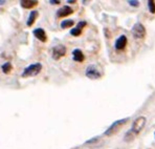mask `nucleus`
Wrapping results in <instances>:
<instances>
[{
	"label": "nucleus",
	"instance_id": "18",
	"mask_svg": "<svg viewBox=\"0 0 155 149\" xmlns=\"http://www.w3.org/2000/svg\"><path fill=\"white\" fill-rule=\"evenodd\" d=\"M49 3H51V4H60V1H58V0H51V1H49Z\"/></svg>",
	"mask_w": 155,
	"mask_h": 149
},
{
	"label": "nucleus",
	"instance_id": "17",
	"mask_svg": "<svg viewBox=\"0 0 155 149\" xmlns=\"http://www.w3.org/2000/svg\"><path fill=\"white\" fill-rule=\"evenodd\" d=\"M128 3L130 4L131 6H140V1H134V0H129Z\"/></svg>",
	"mask_w": 155,
	"mask_h": 149
},
{
	"label": "nucleus",
	"instance_id": "7",
	"mask_svg": "<svg viewBox=\"0 0 155 149\" xmlns=\"http://www.w3.org/2000/svg\"><path fill=\"white\" fill-rule=\"evenodd\" d=\"M127 42H128V40H127L126 36H125V35L120 36V37L116 39V41H115V43H114L115 49H117V50L124 49L125 47H126V45H127Z\"/></svg>",
	"mask_w": 155,
	"mask_h": 149
},
{
	"label": "nucleus",
	"instance_id": "13",
	"mask_svg": "<svg viewBox=\"0 0 155 149\" xmlns=\"http://www.w3.org/2000/svg\"><path fill=\"white\" fill-rule=\"evenodd\" d=\"M38 4V1H34V0H22L21 6L24 8H31Z\"/></svg>",
	"mask_w": 155,
	"mask_h": 149
},
{
	"label": "nucleus",
	"instance_id": "2",
	"mask_svg": "<svg viewBox=\"0 0 155 149\" xmlns=\"http://www.w3.org/2000/svg\"><path fill=\"white\" fill-rule=\"evenodd\" d=\"M129 121V118H125V119H122V120H117L115 122H113L112 124L108 127V129L105 131V136L107 137H110V136H113L114 134L120 130V128L122 127L123 125H125L127 122Z\"/></svg>",
	"mask_w": 155,
	"mask_h": 149
},
{
	"label": "nucleus",
	"instance_id": "8",
	"mask_svg": "<svg viewBox=\"0 0 155 149\" xmlns=\"http://www.w3.org/2000/svg\"><path fill=\"white\" fill-rule=\"evenodd\" d=\"M34 35H35V37L38 39V40H40L41 42H46L47 40V36H46V33H45V31L43 29H41V27H39V29H34Z\"/></svg>",
	"mask_w": 155,
	"mask_h": 149
},
{
	"label": "nucleus",
	"instance_id": "15",
	"mask_svg": "<svg viewBox=\"0 0 155 149\" xmlns=\"http://www.w3.org/2000/svg\"><path fill=\"white\" fill-rule=\"evenodd\" d=\"M74 24V20H64V21L61 22V27L62 29H68V27H71Z\"/></svg>",
	"mask_w": 155,
	"mask_h": 149
},
{
	"label": "nucleus",
	"instance_id": "16",
	"mask_svg": "<svg viewBox=\"0 0 155 149\" xmlns=\"http://www.w3.org/2000/svg\"><path fill=\"white\" fill-rule=\"evenodd\" d=\"M148 8H149L150 13L155 14V1H153V0H149V1H148Z\"/></svg>",
	"mask_w": 155,
	"mask_h": 149
},
{
	"label": "nucleus",
	"instance_id": "1",
	"mask_svg": "<svg viewBox=\"0 0 155 149\" xmlns=\"http://www.w3.org/2000/svg\"><path fill=\"white\" fill-rule=\"evenodd\" d=\"M41 70H42V64L37 62V63L31 64V65L27 66L26 68H24L21 76H22V78L34 77V76H37Z\"/></svg>",
	"mask_w": 155,
	"mask_h": 149
},
{
	"label": "nucleus",
	"instance_id": "14",
	"mask_svg": "<svg viewBox=\"0 0 155 149\" xmlns=\"http://www.w3.org/2000/svg\"><path fill=\"white\" fill-rule=\"evenodd\" d=\"M12 67H13L12 64H11L10 62H6L1 66V69L4 74H8V73H11V70H12Z\"/></svg>",
	"mask_w": 155,
	"mask_h": 149
},
{
	"label": "nucleus",
	"instance_id": "12",
	"mask_svg": "<svg viewBox=\"0 0 155 149\" xmlns=\"http://www.w3.org/2000/svg\"><path fill=\"white\" fill-rule=\"evenodd\" d=\"M38 16H39L38 11H33V12H31V14H29V17H28L27 22H26L27 26H31V25L35 23V21H36V19L38 18Z\"/></svg>",
	"mask_w": 155,
	"mask_h": 149
},
{
	"label": "nucleus",
	"instance_id": "21",
	"mask_svg": "<svg viewBox=\"0 0 155 149\" xmlns=\"http://www.w3.org/2000/svg\"><path fill=\"white\" fill-rule=\"evenodd\" d=\"M154 136H155V134H154Z\"/></svg>",
	"mask_w": 155,
	"mask_h": 149
},
{
	"label": "nucleus",
	"instance_id": "19",
	"mask_svg": "<svg viewBox=\"0 0 155 149\" xmlns=\"http://www.w3.org/2000/svg\"><path fill=\"white\" fill-rule=\"evenodd\" d=\"M68 3H76V1H74V0H68Z\"/></svg>",
	"mask_w": 155,
	"mask_h": 149
},
{
	"label": "nucleus",
	"instance_id": "9",
	"mask_svg": "<svg viewBox=\"0 0 155 149\" xmlns=\"http://www.w3.org/2000/svg\"><path fill=\"white\" fill-rule=\"evenodd\" d=\"M72 13H74V10H72L70 6L64 5L63 8H61L60 10H58V12H57V17L58 18L66 17V16L70 15V14H72Z\"/></svg>",
	"mask_w": 155,
	"mask_h": 149
},
{
	"label": "nucleus",
	"instance_id": "20",
	"mask_svg": "<svg viewBox=\"0 0 155 149\" xmlns=\"http://www.w3.org/2000/svg\"><path fill=\"white\" fill-rule=\"evenodd\" d=\"M5 2H6V1H4V0H0V4H1V5H2V4L5 3Z\"/></svg>",
	"mask_w": 155,
	"mask_h": 149
},
{
	"label": "nucleus",
	"instance_id": "11",
	"mask_svg": "<svg viewBox=\"0 0 155 149\" xmlns=\"http://www.w3.org/2000/svg\"><path fill=\"white\" fill-rule=\"evenodd\" d=\"M72 59H74V61H77V62H83L85 57H84V54L81 49H77L72 52Z\"/></svg>",
	"mask_w": 155,
	"mask_h": 149
},
{
	"label": "nucleus",
	"instance_id": "5",
	"mask_svg": "<svg viewBox=\"0 0 155 149\" xmlns=\"http://www.w3.org/2000/svg\"><path fill=\"white\" fill-rule=\"evenodd\" d=\"M85 76L91 80H97L102 77V74H101V72L97 69L95 65H89L87 68H86Z\"/></svg>",
	"mask_w": 155,
	"mask_h": 149
},
{
	"label": "nucleus",
	"instance_id": "3",
	"mask_svg": "<svg viewBox=\"0 0 155 149\" xmlns=\"http://www.w3.org/2000/svg\"><path fill=\"white\" fill-rule=\"evenodd\" d=\"M146 123H147V119L143 116H140V117H138V118H136L135 120L133 121L131 131L133 132L134 134H138L146 126Z\"/></svg>",
	"mask_w": 155,
	"mask_h": 149
},
{
	"label": "nucleus",
	"instance_id": "10",
	"mask_svg": "<svg viewBox=\"0 0 155 149\" xmlns=\"http://www.w3.org/2000/svg\"><path fill=\"white\" fill-rule=\"evenodd\" d=\"M86 21H80L79 23L77 24V26L74 27V29H72L71 31H70V34H71L72 36H80L82 34V31H83V29L86 26Z\"/></svg>",
	"mask_w": 155,
	"mask_h": 149
},
{
	"label": "nucleus",
	"instance_id": "4",
	"mask_svg": "<svg viewBox=\"0 0 155 149\" xmlns=\"http://www.w3.org/2000/svg\"><path fill=\"white\" fill-rule=\"evenodd\" d=\"M132 35H133L134 38H136V39L145 38V36H146L145 26H143L142 23H140V22L135 23L133 25V27H132Z\"/></svg>",
	"mask_w": 155,
	"mask_h": 149
},
{
	"label": "nucleus",
	"instance_id": "6",
	"mask_svg": "<svg viewBox=\"0 0 155 149\" xmlns=\"http://www.w3.org/2000/svg\"><path fill=\"white\" fill-rule=\"evenodd\" d=\"M66 54V47L64 45H57L52 49V59L54 60H59L60 58H62L63 56H65Z\"/></svg>",
	"mask_w": 155,
	"mask_h": 149
}]
</instances>
